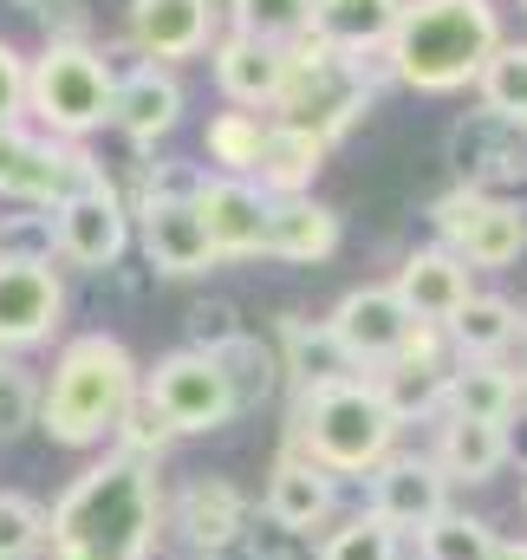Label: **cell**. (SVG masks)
<instances>
[{
  "label": "cell",
  "instance_id": "12",
  "mask_svg": "<svg viewBox=\"0 0 527 560\" xmlns=\"http://www.w3.org/2000/svg\"><path fill=\"white\" fill-rule=\"evenodd\" d=\"M449 163H456L462 189L495 196V189H508V183L527 176V125H515V118H502V112L482 105V112H469V118L449 125Z\"/></svg>",
  "mask_w": 527,
  "mask_h": 560
},
{
  "label": "cell",
  "instance_id": "29",
  "mask_svg": "<svg viewBox=\"0 0 527 560\" xmlns=\"http://www.w3.org/2000/svg\"><path fill=\"white\" fill-rule=\"evenodd\" d=\"M443 339L456 346V359H502L522 339V306L502 293H469L456 306V319L443 326Z\"/></svg>",
  "mask_w": 527,
  "mask_h": 560
},
{
  "label": "cell",
  "instance_id": "8",
  "mask_svg": "<svg viewBox=\"0 0 527 560\" xmlns=\"http://www.w3.org/2000/svg\"><path fill=\"white\" fill-rule=\"evenodd\" d=\"M105 170L92 163V150L52 138V131H26V125H0V196L26 202V209H59L72 189L98 183Z\"/></svg>",
  "mask_w": 527,
  "mask_h": 560
},
{
  "label": "cell",
  "instance_id": "18",
  "mask_svg": "<svg viewBox=\"0 0 527 560\" xmlns=\"http://www.w3.org/2000/svg\"><path fill=\"white\" fill-rule=\"evenodd\" d=\"M209 66H215L222 98L242 105V112H273V98L286 85V46H267V39H248V33H222L209 46Z\"/></svg>",
  "mask_w": 527,
  "mask_h": 560
},
{
  "label": "cell",
  "instance_id": "5",
  "mask_svg": "<svg viewBox=\"0 0 527 560\" xmlns=\"http://www.w3.org/2000/svg\"><path fill=\"white\" fill-rule=\"evenodd\" d=\"M372 98H378V66L372 59L332 52L313 33L286 46V85L273 98L280 125H300V131H313V138L332 150V143L372 112Z\"/></svg>",
  "mask_w": 527,
  "mask_h": 560
},
{
  "label": "cell",
  "instance_id": "34",
  "mask_svg": "<svg viewBox=\"0 0 527 560\" xmlns=\"http://www.w3.org/2000/svg\"><path fill=\"white\" fill-rule=\"evenodd\" d=\"M267 118L261 112H215L209 118V163H222V176H255Z\"/></svg>",
  "mask_w": 527,
  "mask_h": 560
},
{
  "label": "cell",
  "instance_id": "15",
  "mask_svg": "<svg viewBox=\"0 0 527 560\" xmlns=\"http://www.w3.org/2000/svg\"><path fill=\"white\" fill-rule=\"evenodd\" d=\"M449 509V476L436 469V456H385L372 469V515L397 535H423L436 515Z\"/></svg>",
  "mask_w": 527,
  "mask_h": 560
},
{
  "label": "cell",
  "instance_id": "48",
  "mask_svg": "<svg viewBox=\"0 0 527 560\" xmlns=\"http://www.w3.org/2000/svg\"><path fill=\"white\" fill-rule=\"evenodd\" d=\"M522 339H527V313H522Z\"/></svg>",
  "mask_w": 527,
  "mask_h": 560
},
{
  "label": "cell",
  "instance_id": "41",
  "mask_svg": "<svg viewBox=\"0 0 527 560\" xmlns=\"http://www.w3.org/2000/svg\"><path fill=\"white\" fill-rule=\"evenodd\" d=\"M242 332H248V326H242V306H235V300H196V306H189V339H196V352L222 359Z\"/></svg>",
  "mask_w": 527,
  "mask_h": 560
},
{
  "label": "cell",
  "instance_id": "10",
  "mask_svg": "<svg viewBox=\"0 0 527 560\" xmlns=\"http://www.w3.org/2000/svg\"><path fill=\"white\" fill-rule=\"evenodd\" d=\"M52 229H59V255H66L72 268L105 275V268H118L125 248H131V202L112 189V176H98V183L72 189V196L52 209Z\"/></svg>",
  "mask_w": 527,
  "mask_h": 560
},
{
  "label": "cell",
  "instance_id": "36",
  "mask_svg": "<svg viewBox=\"0 0 527 560\" xmlns=\"http://www.w3.org/2000/svg\"><path fill=\"white\" fill-rule=\"evenodd\" d=\"M319 560H403V535L385 528V522L365 509V515H352L346 528H332V535H326Z\"/></svg>",
  "mask_w": 527,
  "mask_h": 560
},
{
  "label": "cell",
  "instance_id": "19",
  "mask_svg": "<svg viewBox=\"0 0 527 560\" xmlns=\"http://www.w3.org/2000/svg\"><path fill=\"white\" fill-rule=\"evenodd\" d=\"M137 235H143V261L169 280H196L215 268L209 229L196 215V202H163V209H137Z\"/></svg>",
  "mask_w": 527,
  "mask_h": 560
},
{
  "label": "cell",
  "instance_id": "16",
  "mask_svg": "<svg viewBox=\"0 0 527 560\" xmlns=\"http://www.w3.org/2000/svg\"><path fill=\"white\" fill-rule=\"evenodd\" d=\"M196 215L209 229L215 261L267 255V189H255L248 176H209L202 196H196Z\"/></svg>",
  "mask_w": 527,
  "mask_h": 560
},
{
  "label": "cell",
  "instance_id": "13",
  "mask_svg": "<svg viewBox=\"0 0 527 560\" xmlns=\"http://www.w3.org/2000/svg\"><path fill=\"white\" fill-rule=\"evenodd\" d=\"M66 319V280L46 261H0V352H33Z\"/></svg>",
  "mask_w": 527,
  "mask_h": 560
},
{
  "label": "cell",
  "instance_id": "26",
  "mask_svg": "<svg viewBox=\"0 0 527 560\" xmlns=\"http://www.w3.org/2000/svg\"><path fill=\"white\" fill-rule=\"evenodd\" d=\"M319 170H326V143L313 138V131H300V125H280V118H273L248 183L267 189V196H306Z\"/></svg>",
  "mask_w": 527,
  "mask_h": 560
},
{
  "label": "cell",
  "instance_id": "11",
  "mask_svg": "<svg viewBox=\"0 0 527 560\" xmlns=\"http://www.w3.org/2000/svg\"><path fill=\"white\" fill-rule=\"evenodd\" d=\"M326 326H332V339L346 346V359H352L359 372H378V365L403 359V346H410V332H417V319H410V306L397 300L391 280L352 287V293L332 306Z\"/></svg>",
  "mask_w": 527,
  "mask_h": 560
},
{
  "label": "cell",
  "instance_id": "20",
  "mask_svg": "<svg viewBox=\"0 0 527 560\" xmlns=\"http://www.w3.org/2000/svg\"><path fill=\"white\" fill-rule=\"evenodd\" d=\"M176 528L196 555H229L248 535V495L229 476H196L176 495Z\"/></svg>",
  "mask_w": 527,
  "mask_h": 560
},
{
  "label": "cell",
  "instance_id": "27",
  "mask_svg": "<svg viewBox=\"0 0 527 560\" xmlns=\"http://www.w3.org/2000/svg\"><path fill=\"white\" fill-rule=\"evenodd\" d=\"M280 372H293V385L359 378V365L346 359V346L332 339V326L306 319V313H280Z\"/></svg>",
  "mask_w": 527,
  "mask_h": 560
},
{
  "label": "cell",
  "instance_id": "38",
  "mask_svg": "<svg viewBox=\"0 0 527 560\" xmlns=\"http://www.w3.org/2000/svg\"><path fill=\"white\" fill-rule=\"evenodd\" d=\"M222 372H229V385H235V405H242V411H255L267 392H273V372H280V359L267 352L261 339H248V332H242V339L222 352Z\"/></svg>",
  "mask_w": 527,
  "mask_h": 560
},
{
  "label": "cell",
  "instance_id": "22",
  "mask_svg": "<svg viewBox=\"0 0 527 560\" xmlns=\"http://www.w3.org/2000/svg\"><path fill=\"white\" fill-rule=\"evenodd\" d=\"M397 300L410 306V319H423V326H449L456 319V306L476 293L469 287V268L449 255V248H410L403 261H397Z\"/></svg>",
  "mask_w": 527,
  "mask_h": 560
},
{
  "label": "cell",
  "instance_id": "17",
  "mask_svg": "<svg viewBox=\"0 0 527 560\" xmlns=\"http://www.w3.org/2000/svg\"><path fill=\"white\" fill-rule=\"evenodd\" d=\"M112 125L131 143H143V150L156 138H169L183 125V79H176V66L143 59L131 72H118V85H112Z\"/></svg>",
  "mask_w": 527,
  "mask_h": 560
},
{
  "label": "cell",
  "instance_id": "31",
  "mask_svg": "<svg viewBox=\"0 0 527 560\" xmlns=\"http://www.w3.org/2000/svg\"><path fill=\"white\" fill-rule=\"evenodd\" d=\"M235 33L248 39H267V46H293L313 33V0H229L222 7Z\"/></svg>",
  "mask_w": 527,
  "mask_h": 560
},
{
  "label": "cell",
  "instance_id": "49",
  "mask_svg": "<svg viewBox=\"0 0 527 560\" xmlns=\"http://www.w3.org/2000/svg\"><path fill=\"white\" fill-rule=\"evenodd\" d=\"M522 509H527V489H522Z\"/></svg>",
  "mask_w": 527,
  "mask_h": 560
},
{
  "label": "cell",
  "instance_id": "23",
  "mask_svg": "<svg viewBox=\"0 0 527 560\" xmlns=\"http://www.w3.org/2000/svg\"><path fill=\"white\" fill-rule=\"evenodd\" d=\"M339 248V215L319 196H267V255L273 261H326Z\"/></svg>",
  "mask_w": 527,
  "mask_h": 560
},
{
  "label": "cell",
  "instance_id": "35",
  "mask_svg": "<svg viewBox=\"0 0 527 560\" xmlns=\"http://www.w3.org/2000/svg\"><path fill=\"white\" fill-rule=\"evenodd\" d=\"M202 183H209V170H202V163H183V156H156V163H143V170H137V209L196 202V196H202ZM137 209H131V215H137Z\"/></svg>",
  "mask_w": 527,
  "mask_h": 560
},
{
  "label": "cell",
  "instance_id": "1",
  "mask_svg": "<svg viewBox=\"0 0 527 560\" xmlns=\"http://www.w3.org/2000/svg\"><path fill=\"white\" fill-rule=\"evenodd\" d=\"M156 528H163L156 463L125 456V450H105L52 502V515H46V555L52 560H150Z\"/></svg>",
  "mask_w": 527,
  "mask_h": 560
},
{
  "label": "cell",
  "instance_id": "7",
  "mask_svg": "<svg viewBox=\"0 0 527 560\" xmlns=\"http://www.w3.org/2000/svg\"><path fill=\"white\" fill-rule=\"evenodd\" d=\"M143 411L163 418L169 436H209V430H222V423L242 418L222 359H209V352H196V346L163 352V359L143 372Z\"/></svg>",
  "mask_w": 527,
  "mask_h": 560
},
{
  "label": "cell",
  "instance_id": "2",
  "mask_svg": "<svg viewBox=\"0 0 527 560\" xmlns=\"http://www.w3.org/2000/svg\"><path fill=\"white\" fill-rule=\"evenodd\" d=\"M143 398V372L112 332H79L59 346L52 378L39 385V430L66 450H98Z\"/></svg>",
  "mask_w": 527,
  "mask_h": 560
},
{
  "label": "cell",
  "instance_id": "14",
  "mask_svg": "<svg viewBox=\"0 0 527 560\" xmlns=\"http://www.w3.org/2000/svg\"><path fill=\"white\" fill-rule=\"evenodd\" d=\"M125 26H131V46L143 59L176 66V59H202L215 46L222 7L215 0H131Z\"/></svg>",
  "mask_w": 527,
  "mask_h": 560
},
{
  "label": "cell",
  "instance_id": "42",
  "mask_svg": "<svg viewBox=\"0 0 527 560\" xmlns=\"http://www.w3.org/2000/svg\"><path fill=\"white\" fill-rule=\"evenodd\" d=\"M176 436L163 430V418H150L143 411V398H137V411L118 423V436H112V450H125V456H143V463H163V450H169Z\"/></svg>",
  "mask_w": 527,
  "mask_h": 560
},
{
  "label": "cell",
  "instance_id": "25",
  "mask_svg": "<svg viewBox=\"0 0 527 560\" xmlns=\"http://www.w3.org/2000/svg\"><path fill=\"white\" fill-rule=\"evenodd\" d=\"M522 411V378L502 359H456L449 365V398L443 418H476V423H508Z\"/></svg>",
  "mask_w": 527,
  "mask_h": 560
},
{
  "label": "cell",
  "instance_id": "21",
  "mask_svg": "<svg viewBox=\"0 0 527 560\" xmlns=\"http://www.w3.org/2000/svg\"><path fill=\"white\" fill-rule=\"evenodd\" d=\"M332 502H339V476H326L319 463H306L300 450H286V456L273 463V476H267L261 509L280 535H313V528H326Z\"/></svg>",
  "mask_w": 527,
  "mask_h": 560
},
{
  "label": "cell",
  "instance_id": "28",
  "mask_svg": "<svg viewBox=\"0 0 527 560\" xmlns=\"http://www.w3.org/2000/svg\"><path fill=\"white\" fill-rule=\"evenodd\" d=\"M502 463H508V436H502V423H476V418H443L436 430V469L449 476V482H495L502 476Z\"/></svg>",
  "mask_w": 527,
  "mask_h": 560
},
{
  "label": "cell",
  "instance_id": "37",
  "mask_svg": "<svg viewBox=\"0 0 527 560\" xmlns=\"http://www.w3.org/2000/svg\"><path fill=\"white\" fill-rule=\"evenodd\" d=\"M46 555V509L20 489H0V560H39Z\"/></svg>",
  "mask_w": 527,
  "mask_h": 560
},
{
  "label": "cell",
  "instance_id": "30",
  "mask_svg": "<svg viewBox=\"0 0 527 560\" xmlns=\"http://www.w3.org/2000/svg\"><path fill=\"white\" fill-rule=\"evenodd\" d=\"M385 392L397 423H417V418H443V398H449V365H417V359H391L378 365L372 378Z\"/></svg>",
  "mask_w": 527,
  "mask_h": 560
},
{
  "label": "cell",
  "instance_id": "6",
  "mask_svg": "<svg viewBox=\"0 0 527 560\" xmlns=\"http://www.w3.org/2000/svg\"><path fill=\"white\" fill-rule=\"evenodd\" d=\"M112 85L118 72L92 39H46L39 59H26V112L66 143L112 125Z\"/></svg>",
  "mask_w": 527,
  "mask_h": 560
},
{
  "label": "cell",
  "instance_id": "3",
  "mask_svg": "<svg viewBox=\"0 0 527 560\" xmlns=\"http://www.w3.org/2000/svg\"><path fill=\"white\" fill-rule=\"evenodd\" d=\"M502 13L495 0H403L385 46V72L410 92H462L482 79V66L502 46Z\"/></svg>",
  "mask_w": 527,
  "mask_h": 560
},
{
  "label": "cell",
  "instance_id": "32",
  "mask_svg": "<svg viewBox=\"0 0 527 560\" xmlns=\"http://www.w3.org/2000/svg\"><path fill=\"white\" fill-rule=\"evenodd\" d=\"M495 528L482 515H462V509H443L423 535H417V555L423 560H489L495 555Z\"/></svg>",
  "mask_w": 527,
  "mask_h": 560
},
{
  "label": "cell",
  "instance_id": "50",
  "mask_svg": "<svg viewBox=\"0 0 527 560\" xmlns=\"http://www.w3.org/2000/svg\"><path fill=\"white\" fill-rule=\"evenodd\" d=\"M522 7H527V0H522Z\"/></svg>",
  "mask_w": 527,
  "mask_h": 560
},
{
  "label": "cell",
  "instance_id": "9",
  "mask_svg": "<svg viewBox=\"0 0 527 560\" xmlns=\"http://www.w3.org/2000/svg\"><path fill=\"white\" fill-rule=\"evenodd\" d=\"M430 222H436V248H449L462 268H508L522 261L527 248V209L508 196H482V189H449L430 202Z\"/></svg>",
  "mask_w": 527,
  "mask_h": 560
},
{
  "label": "cell",
  "instance_id": "47",
  "mask_svg": "<svg viewBox=\"0 0 527 560\" xmlns=\"http://www.w3.org/2000/svg\"><path fill=\"white\" fill-rule=\"evenodd\" d=\"M13 7H26V13H39V7H52V0H13Z\"/></svg>",
  "mask_w": 527,
  "mask_h": 560
},
{
  "label": "cell",
  "instance_id": "33",
  "mask_svg": "<svg viewBox=\"0 0 527 560\" xmlns=\"http://www.w3.org/2000/svg\"><path fill=\"white\" fill-rule=\"evenodd\" d=\"M476 92H482L489 112H502V118L527 125V39H502V46H495V59L482 66Z\"/></svg>",
  "mask_w": 527,
  "mask_h": 560
},
{
  "label": "cell",
  "instance_id": "46",
  "mask_svg": "<svg viewBox=\"0 0 527 560\" xmlns=\"http://www.w3.org/2000/svg\"><path fill=\"white\" fill-rule=\"evenodd\" d=\"M489 560H527V541H495V555Z\"/></svg>",
  "mask_w": 527,
  "mask_h": 560
},
{
  "label": "cell",
  "instance_id": "24",
  "mask_svg": "<svg viewBox=\"0 0 527 560\" xmlns=\"http://www.w3.org/2000/svg\"><path fill=\"white\" fill-rule=\"evenodd\" d=\"M403 0H313V39L352 59H372L391 46V26Z\"/></svg>",
  "mask_w": 527,
  "mask_h": 560
},
{
  "label": "cell",
  "instance_id": "43",
  "mask_svg": "<svg viewBox=\"0 0 527 560\" xmlns=\"http://www.w3.org/2000/svg\"><path fill=\"white\" fill-rule=\"evenodd\" d=\"M26 112V59L0 39V125H20Z\"/></svg>",
  "mask_w": 527,
  "mask_h": 560
},
{
  "label": "cell",
  "instance_id": "39",
  "mask_svg": "<svg viewBox=\"0 0 527 560\" xmlns=\"http://www.w3.org/2000/svg\"><path fill=\"white\" fill-rule=\"evenodd\" d=\"M52 255H59L52 209H33V215H0V261H46V268H52Z\"/></svg>",
  "mask_w": 527,
  "mask_h": 560
},
{
  "label": "cell",
  "instance_id": "4",
  "mask_svg": "<svg viewBox=\"0 0 527 560\" xmlns=\"http://www.w3.org/2000/svg\"><path fill=\"white\" fill-rule=\"evenodd\" d=\"M397 430L385 392L372 378H332V385H300L286 450L319 463L326 476H372L397 450Z\"/></svg>",
  "mask_w": 527,
  "mask_h": 560
},
{
  "label": "cell",
  "instance_id": "40",
  "mask_svg": "<svg viewBox=\"0 0 527 560\" xmlns=\"http://www.w3.org/2000/svg\"><path fill=\"white\" fill-rule=\"evenodd\" d=\"M26 423H39V385L13 352H0V443L20 436Z\"/></svg>",
  "mask_w": 527,
  "mask_h": 560
},
{
  "label": "cell",
  "instance_id": "45",
  "mask_svg": "<svg viewBox=\"0 0 527 560\" xmlns=\"http://www.w3.org/2000/svg\"><path fill=\"white\" fill-rule=\"evenodd\" d=\"M502 436H508V463H527V398H522V411L502 423Z\"/></svg>",
  "mask_w": 527,
  "mask_h": 560
},
{
  "label": "cell",
  "instance_id": "44",
  "mask_svg": "<svg viewBox=\"0 0 527 560\" xmlns=\"http://www.w3.org/2000/svg\"><path fill=\"white\" fill-rule=\"evenodd\" d=\"M39 20H46V39H85V33H92V20L79 13V0H52V7H39Z\"/></svg>",
  "mask_w": 527,
  "mask_h": 560
}]
</instances>
